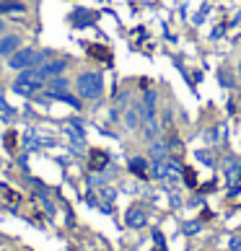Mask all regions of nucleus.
<instances>
[{
	"label": "nucleus",
	"instance_id": "nucleus-1",
	"mask_svg": "<svg viewBox=\"0 0 241 251\" xmlns=\"http://www.w3.org/2000/svg\"><path fill=\"white\" fill-rule=\"evenodd\" d=\"M76 88H78L80 99L96 101L104 94V78H101V73H80L76 80Z\"/></svg>",
	"mask_w": 241,
	"mask_h": 251
},
{
	"label": "nucleus",
	"instance_id": "nucleus-2",
	"mask_svg": "<svg viewBox=\"0 0 241 251\" xmlns=\"http://www.w3.org/2000/svg\"><path fill=\"white\" fill-rule=\"evenodd\" d=\"M44 80H47V75H44L42 68L21 70V73H18V78H16V83H13V91H16V94H31V91L44 86Z\"/></svg>",
	"mask_w": 241,
	"mask_h": 251
},
{
	"label": "nucleus",
	"instance_id": "nucleus-3",
	"mask_svg": "<svg viewBox=\"0 0 241 251\" xmlns=\"http://www.w3.org/2000/svg\"><path fill=\"white\" fill-rule=\"evenodd\" d=\"M47 54L44 52H36V50H18L11 54V62H8V68L13 70H29V68H42V62Z\"/></svg>",
	"mask_w": 241,
	"mask_h": 251
},
{
	"label": "nucleus",
	"instance_id": "nucleus-4",
	"mask_svg": "<svg viewBox=\"0 0 241 251\" xmlns=\"http://www.w3.org/2000/svg\"><path fill=\"white\" fill-rule=\"evenodd\" d=\"M125 223L130 228H145V223H148V215H145V210L140 207H130L125 212Z\"/></svg>",
	"mask_w": 241,
	"mask_h": 251
},
{
	"label": "nucleus",
	"instance_id": "nucleus-5",
	"mask_svg": "<svg viewBox=\"0 0 241 251\" xmlns=\"http://www.w3.org/2000/svg\"><path fill=\"white\" fill-rule=\"evenodd\" d=\"M68 88H70V83L65 80V78H52L50 83H44V91L52 96V99H60L68 94Z\"/></svg>",
	"mask_w": 241,
	"mask_h": 251
},
{
	"label": "nucleus",
	"instance_id": "nucleus-6",
	"mask_svg": "<svg viewBox=\"0 0 241 251\" xmlns=\"http://www.w3.org/2000/svg\"><path fill=\"white\" fill-rule=\"evenodd\" d=\"M107 163H109V155H107L104 151H99V148H94V151H91V155H88L91 171H104Z\"/></svg>",
	"mask_w": 241,
	"mask_h": 251
},
{
	"label": "nucleus",
	"instance_id": "nucleus-7",
	"mask_svg": "<svg viewBox=\"0 0 241 251\" xmlns=\"http://www.w3.org/2000/svg\"><path fill=\"white\" fill-rule=\"evenodd\" d=\"M18 47H21V36H16V34H8L0 39V54H13L18 52Z\"/></svg>",
	"mask_w": 241,
	"mask_h": 251
},
{
	"label": "nucleus",
	"instance_id": "nucleus-8",
	"mask_svg": "<svg viewBox=\"0 0 241 251\" xmlns=\"http://www.w3.org/2000/svg\"><path fill=\"white\" fill-rule=\"evenodd\" d=\"M169 153H171V148L166 140H156L151 145V155H153V161H169Z\"/></svg>",
	"mask_w": 241,
	"mask_h": 251
},
{
	"label": "nucleus",
	"instance_id": "nucleus-9",
	"mask_svg": "<svg viewBox=\"0 0 241 251\" xmlns=\"http://www.w3.org/2000/svg\"><path fill=\"white\" fill-rule=\"evenodd\" d=\"M125 125H127V129H137V127H140V104H133L127 109Z\"/></svg>",
	"mask_w": 241,
	"mask_h": 251
},
{
	"label": "nucleus",
	"instance_id": "nucleus-10",
	"mask_svg": "<svg viewBox=\"0 0 241 251\" xmlns=\"http://www.w3.org/2000/svg\"><path fill=\"white\" fill-rule=\"evenodd\" d=\"M130 171H133L135 176H140V179H148V176H151L145 158H133V161H130Z\"/></svg>",
	"mask_w": 241,
	"mask_h": 251
},
{
	"label": "nucleus",
	"instance_id": "nucleus-11",
	"mask_svg": "<svg viewBox=\"0 0 241 251\" xmlns=\"http://www.w3.org/2000/svg\"><path fill=\"white\" fill-rule=\"evenodd\" d=\"M65 68H68V62H65V60H52V62H47V65H42V70H44V75H60V73L65 70Z\"/></svg>",
	"mask_w": 241,
	"mask_h": 251
},
{
	"label": "nucleus",
	"instance_id": "nucleus-12",
	"mask_svg": "<svg viewBox=\"0 0 241 251\" xmlns=\"http://www.w3.org/2000/svg\"><path fill=\"white\" fill-rule=\"evenodd\" d=\"M236 169H239L236 155H228V158H226V163H223V171H226V179H228V184H234V181H236Z\"/></svg>",
	"mask_w": 241,
	"mask_h": 251
},
{
	"label": "nucleus",
	"instance_id": "nucleus-13",
	"mask_svg": "<svg viewBox=\"0 0 241 251\" xmlns=\"http://www.w3.org/2000/svg\"><path fill=\"white\" fill-rule=\"evenodd\" d=\"M94 13H88V11H76L73 13V21H78L76 26H88V21H94Z\"/></svg>",
	"mask_w": 241,
	"mask_h": 251
},
{
	"label": "nucleus",
	"instance_id": "nucleus-14",
	"mask_svg": "<svg viewBox=\"0 0 241 251\" xmlns=\"http://www.w3.org/2000/svg\"><path fill=\"white\" fill-rule=\"evenodd\" d=\"M88 54H91V57H99V60H104V62H112V54H109V50L88 47Z\"/></svg>",
	"mask_w": 241,
	"mask_h": 251
},
{
	"label": "nucleus",
	"instance_id": "nucleus-15",
	"mask_svg": "<svg viewBox=\"0 0 241 251\" xmlns=\"http://www.w3.org/2000/svg\"><path fill=\"white\" fill-rule=\"evenodd\" d=\"M182 174H184V184H187L189 189L197 187V174H194V169H184Z\"/></svg>",
	"mask_w": 241,
	"mask_h": 251
},
{
	"label": "nucleus",
	"instance_id": "nucleus-16",
	"mask_svg": "<svg viewBox=\"0 0 241 251\" xmlns=\"http://www.w3.org/2000/svg\"><path fill=\"white\" fill-rule=\"evenodd\" d=\"M57 101H65V104H68V106H73V109H80V101H78V99H73V96H68V94H65V96H60Z\"/></svg>",
	"mask_w": 241,
	"mask_h": 251
},
{
	"label": "nucleus",
	"instance_id": "nucleus-17",
	"mask_svg": "<svg viewBox=\"0 0 241 251\" xmlns=\"http://www.w3.org/2000/svg\"><path fill=\"white\" fill-rule=\"evenodd\" d=\"M184 233H187V236L200 233V223H187V226H184Z\"/></svg>",
	"mask_w": 241,
	"mask_h": 251
},
{
	"label": "nucleus",
	"instance_id": "nucleus-18",
	"mask_svg": "<svg viewBox=\"0 0 241 251\" xmlns=\"http://www.w3.org/2000/svg\"><path fill=\"white\" fill-rule=\"evenodd\" d=\"M197 161H202L205 166H213V155L205 153V151H197Z\"/></svg>",
	"mask_w": 241,
	"mask_h": 251
},
{
	"label": "nucleus",
	"instance_id": "nucleus-19",
	"mask_svg": "<svg viewBox=\"0 0 241 251\" xmlns=\"http://www.w3.org/2000/svg\"><path fill=\"white\" fill-rule=\"evenodd\" d=\"M5 145H8V151H16V132L5 135Z\"/></svg>",
	"mask_w": 241,
	"mask_h": 251
},
{
	"label": "nucleus",
	"instance_id": "nucleus-20",
	"mask_svg": "<svg viewBox=\"0 0 241 251\" xmlns=\"http://www.w3.org/2000/svg\"><path fill=\"white\" fill-rule=\"evenodd\" d=\"M218 78H220V83H223L226 88H231V75H228L226 70H218Z\"/></svg>",
	"mask_w": 241,
	"mask_h": 251
},
{
	"label": "nucleus",
	"instance_id": "nucleus-21",
	"mask_svg": "<svg viewBox=\"0 0 241 251\" xmlns=\"http://www.w3.org/2000/svg\"><path fill=\"white\" fill-rule=\"evenodd\" d=\"M218 137H220V129H218V127H213L210 132H208V140H210V143H215Z\"/></svg>",
	"mask_w": 241,
	"mask_h": 251
},
{
	"label": "nucleus",
	"instance_id": "nucleus-22",
	"mask_svg": "<svg viewBox=\"0 0 241 251\" xmlns=\"http://www.w3.org/2000/svg\"><path fill=\"white\" fill-rule=\"evenodd\" d=\"M231 251H241V238L239 236L231 238Z\"/></svg>",
	"mask_w": 241,
	"mask_h": 251
},
{
	"label": "nucleus",
	"instance_id": "nucleus-23",
	"mask_svg": "<svg viewBox=\"0 0 241 251\" xmlns=\"http://www.w3.org/2000/svg\"><path fill=\"white\" fill-rule=\"evenodd\" d=\"M239 75H241V60H239Z\"/></svg>",
	"mask_w": 241,
	"mask_h": 251
},
{
	"label": "nucleus",
	"instance_id": "nucleus-24",
	"mask_svg": "<svg viewBox=\"0 0 241 251\" xmlns=\"http://www.w3.org/2000/svg\"><path fill=\"white\" fill-rule=\"evenodd\" d=\"M3 26H5V24H3V21H0V31H3Z\"/></svg>",
	"mask_w": 241,
	"mask_h": 251
},
{
	"label": "nucleus",
	"instance_id": "nucleus-25",
	"mask_svg": "<svg viewBox=\"0 0 241 251\" xmlns=\"http://www.w3.org/2000/svg\"><path fill=\"white\" fill-rule=\"evenodd\" d=\"M0 127H3V117H0Z\"/></svg>",
	"mask_w": 241,
	"mask_h": 251
}]
</instances>
